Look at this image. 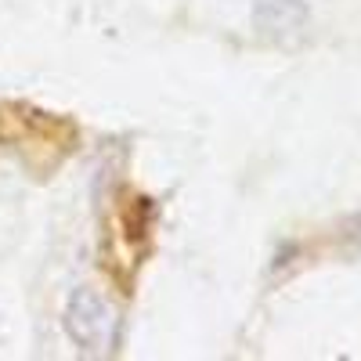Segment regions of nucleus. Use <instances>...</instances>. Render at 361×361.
I'll return each mask as SVG.
<instances>
[{"instance_id":"nucleus-1","label":"nucleus","mask_w":361,"mask_h":361,"mask_svg":"<svg viewBox=\"0 0 361 361\" xmlns=\"http://www.w3.org/2000/svg\"><path fill=\"white\" fill-rule=\"evenodd\" d=\"M156 228H159V209L148 192L134 185H123L112 192L105 217H102L98 271L116 296H123V300L134 296L141 271L156 253Z\"/></svg>"},{"instance_id":"nucleus-2","label":"nucleus","mask_w":361,"mask_h":361,"mask_svg":"<svg viewBox=\"0 0 361 361\" xmlns=\"http://www.w3.org/2000/svg\"><path fill=\"white\" fill-rule=\"evenodd\" d=\"M83 145V127L66 112L4 98L0 102V152H11L29 177L47 180L62 170Z\"/></svg>"}]
</instances>
